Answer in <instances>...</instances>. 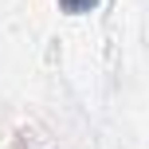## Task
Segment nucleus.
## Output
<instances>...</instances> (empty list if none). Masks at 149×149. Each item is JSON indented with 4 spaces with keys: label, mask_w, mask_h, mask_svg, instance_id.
Segmentation results:
<instances>
[{
    "label": "nucleus",
    "mask_w": 149,
    "mask_h": 149,
    "mask_svg": "<svg viewBox=\"0 0 149 149\" xmlns=\"http://www.w3.org/2000/svg\"><path fill=\"white\" fill-rule=\"evenodd\" d=\"M98 0H59V8L63 12H71V16H82V12H90Z\"/></svg>",
    "instance_id": "1"
}]
</instances>
